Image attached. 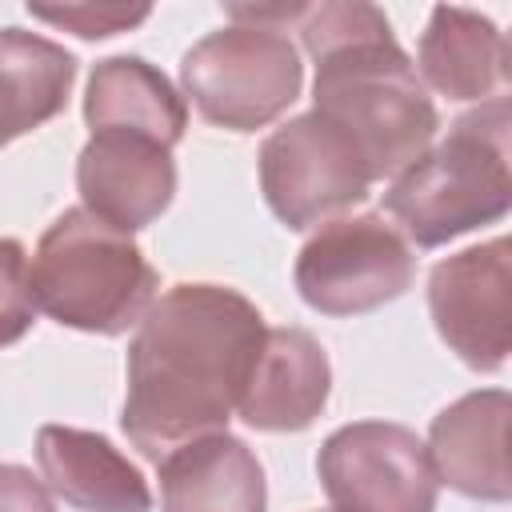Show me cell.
I'll return each mask as SVG.
<instances>
[{"mask_svg": "<svg viewBox=\"0 0 512 512\" xmlns=\"http://www.w3.org/2000/svg\"><path fill=\"white\" fill-rule=\"evenodd\" d=\"M420 76L448 100H496L508 80L504 32L472 12L440 4L420 36Z\"/></svg>", "mask_w": 512, "mask_h": 512, "instance_id": "obj_15", "label": "cell"}, {"mask_svg": "<svg viewBox=\"0 0 512 512\" xmlns=\"http://www.w3.org/2000/svg\"><path fill=\"white\" fill-rule=\"evenodd\" d=\"M372 184L356 140L320 112L292 116L260 144V192L292 232L328 224V216L360 204Z\"/></svg>", "mask_w": 512, "mask_h": 512, "instance_id": "obj_7", "label": "cell"}, {"mask_svg": "<svg viewBox=\"0 0 512 512\" xmlns=\"http://www.w3.org/2000/svg\"><path fill=\"white\" fill-rule=\"evenodd\" d=\"M84 120L92 132L124 128V132H140L172 148L188 128V104L172 88V80L148 60L108 56L88 76Z\"/></svg>", "mask_w": 512, "mask_h": 512, "instance_id": "obj_16", "label": "cell"}, {"mask_svg": "<svg viewBox=\"0 0 512 512\" xmlns=\"http://www.w3.org/2000/svg\"><path fill=\"white\" fill-rule=\"evenodd\" d=\"M0 512H56V504L28 468L0 464Z\"/></svg>", "mask_w": 512, "mask_h": 512, "instance_id": "obj_20", "label": "cell"}, {"mask_svg": "<svg viewBox=\"0 0 512 512\" xmlns=\"http://www.w3.org/2000/svg\"><path fill=\"white\" fill-rule=\"evenodd\" d=\"M160 464V512H264L268 484L256 452L228 432L172 448Z\"/></svg>", "mask_w": 512, "mask_h": 512, "instance_id": "obj_14", "label": "cell"}, {"mask_svg": "<svg viewBox=\"0 0 512 512\" xmlns=\"http://www.w3.org/2000/svg\"><path fill=\"white\" fill-rule=\"evenodd\" d=\"M508 240L464 248L428 272V312L440 340L476 372H496L512 348Z\"/></svg>", "mask_w": 512, "mask_h": 512, "instance_id": "obj_9", "label": "cell"}, {"mask_svg": "<svg viewBox=\"0 0 512 512\" xmlns=\"http://www.w3.org/2000/svg\"><path fill=\"white\" fill-rule=\"evenodd\" d=\"M332 512H436V472L424 440L392 420L336 428L316 456Z\"/></svg>", "mask_w": 512, "mask_h": 512, "instance_id": "obj_8", "label": "cell"}, {"mask_svg": "<svg viewBox=\"0 0 512 512\" xmlns=\"http://www.w3.org/2000/svg\"><path fill=\"white\" fill-rule=\"evenodd\" d=\"M292 24L316 60L312 112L356 140L372 180L404 172L432 144L440 116L388 16L360 0L300 4Z\"/></svg>", "mask_w": 512, "mask_h": 512, "instance_id": "obj_2", "label": "cell"}, {"mask_svg": "<svg viewBox=\"0 0 512 512\" xmlns=\"http://www.w3.org/2000/svg\"><path fill=\"white\" fill-rule=\"evenodd\" d=\"M76 192L92 216L120 232L148 228L176 196L172 148L140 132L100 128L76 156Z\"/></svg>", "mask_w": 512, "mask_h": 512, "instance_id": "obj_10", "label": "cell"}, {"mask_svg": "<svg viewBox=\"0 0 512 512\" xmlns=\"http://www.w3.org/2000/svg\"><path fill=\"white\" fill-rule=\"evenodd\" d=\"M508 416L512 400L504 388L468 392L448 404L428 428V460L440 484L468 500H508Z\"/></svg>", "mask_w": 512, "mask_h": 512, "instance_id": "obj_11", "label": "cell"}, {"mask_svg": "<svg viewBox=\"0 0 512 512\" xmlns=\"http://www.w3.org/2000/svg\"><path fill=\"white\" fill-rule=\"evenodd\" d=\"M36 324L32 264L20 240L0 236V348L16 344Z\"/></svg>", "mask_w": 512, "mask_h": 512, "instance_id": "obj_18", "label": "cell"}, {"mask_svg": "<svg viewBox=\"0 0 512 512\" xmlns=\"http://www.w3.org/2000/svg\"><path fill=\"white\" fill-rule=\"evenodd\" d=\"M296 292L324 316H360L412 288V244L384 212L328 220L296 256Z\"/></svg>", "mask_w": 512, "mask_h": 512, "instance_id": "obj_6", "label": "cell"}, {"mask_svg": "<svg viewBox=\"0 0 512 512\" xmlns=\"http://www.w3.org/2000/svg\"><path fill=\"white\" fill-rule=\"evenodd\" d=\"M28 12L44 24H56V28H68L84 40H104V36H116V32H128L136 28L140 20H148V4L140 8H128V4H64V8H32Z\"/></svg>", "mask_w": 512, "mask_h": 512, "instance_id": "obj_19", "label": "cell"}, {"mask_svg": "<svg viewBox=\"0 0 512 512\" xmlns=\"http://www.w3.org/2000/svg\"><path fill=\"white\" fill-rule=\"evenodd\" d=\"M332 368L304 328H268L236 416L256 432H304L328 404Z\"/></svg>", "mask_w": 512, "mask_h": 512, "instance_id": "obj_12", "label": "cell"}, {"mask_svg": "<svg viewBox=\"0 0 512 512\" xmlns=\"http://www.w3.org/2000/svg\"><path fill=\"white\" fill-rule=\"evenodd\" d=\"M44 488L76 512H152V488L140 468L100 432L44 424L36 432Z\"/></svg>", "mask_w": 512, "mask_h": 512, "instance_id": "obj_13", "label": "cell"}, {"mask_svg": "<svg viewBox=\"0 0 512 512\" xmlns=\"http://www.w3.org/2000/svg\"><path fill=\"white\" fill-rule=\"evenodd\" d=\"M260 308L224 284H172L128 344L120 428L148 460L224 432L264 344Z\"/></svg>", "mask_w": 512, "mask_h": 512, "instance_id": "obj_1", "label": "cell"}, {"mask_svg": "<svg viewBox=\"0 0 512 512\" xmlns=\"http://www.w3.org/2000/svg\"><path fill=\"white\" fill-rule=\"evenodd\" d=\"M32 300L64 328L120 336L152 308L156 268L132 232L104 224L88 208H68L36 244Z\"/></svg>", "mask_w": 512, "mask_h": 512, "instance_id": "obj_4", "label": "cell"}, {"mask_svg": "<svg viewBox=\"0 0 512 512\" xmlns=\"http://www.w3.org/2000/svg\"><path fill=\"white\" fill-rule=\"evenodd\" d=\"M76 56L36 32L0 28V148L64 112Z\"/></svg>", "mask_w": 512, "mask_h": 512, "instance_id": "obj_17", "label": "cell"}, {"mask_svg": "<svg viewBox=\"0 0 512 512\" xmlns=\"http://www.w3.org/2000/svg\"><path fill=\"white\" fill-rule=\"evenodd\" d=\"M508 96L484 100L460 116L448 136L424 148L384 192L392 228L416 248H440L472 228L504 220L512 204L508 172Z\"/></svg>", "mask_w": 512, "mask_h": 512, "instance_id": "obj_3", "label": "cell"}, {"mask_svg": "<svg viewBox=\"0 0 512 512\" xmlns=\"http://www.w3.org/2000/svg\"><path fill=\"white\" fill-rule=\"evenodd\" d=\"M180 84L208 124L256 132L296 104L304 64L284 28L236 20L184 52Z\"/></svg>", "mask_w": 512, "mask_h": 512, "instance_id": "obj_5", "label": "cell"}]
</instances>
